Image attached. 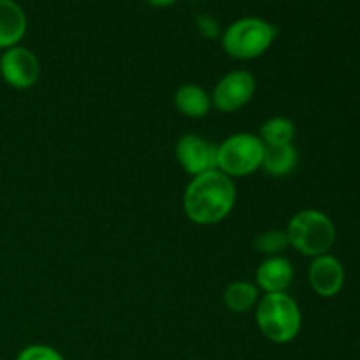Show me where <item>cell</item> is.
<instances>
[{
    "mask_svg": "<svg viewBox=\"0 0 360 360\" xmlns=\"http://www.w3.org/2000/svg\"><path fill=\"white\" fill-rule=\"evenodd\" d=\"M224 301L231 311H250L255 306V302L259 301V290H257L255 285L248 283V281H236V283L227 287L224 294Z\"/></svg>",
    "mask_w": 360,
    "mask_h": 360,
    "instance_id": "5bb4252c",
    "label": "cell"
},
{
    "mask_svg": "<svg viewBox=\"0 0 360 360\" xmlns=\"http://www.w3.org/2000/svg\"><path fill=\"white\" fill-rule=\"evenodd\" d=\"M16 360H65L55 348L46 345H32L20 352Z\"/></svg>",
    "mask_w": 360,
    "mask_h": 360,
    "instance_id": "e0dca14e",
    "label": "cell"
},
{
    "mask_svg": "<svg viewBox=\"0 0 360 360\" xmlns=\"http://www.w3.org/2000/svg\"><path fill=\"white\" fill-rule=\"evenodd\" d=\"M27 32V14L14 0H0V49L18 46Z\"/></svg>",
    "mask_w": 360,
    "mask_h": 360,
    "instance_id": "8fae6325",
    "label": "cell"
},
{
    "mask_svg": "<svg viewBox=\"0 0 360 360\" xmlns=\"http://www.w3.org/2000/svg\"><path fill=\"white\" fill-rule=\"evenodd\" d=\"M176 157L193 178L218 169V146L199 136H183L176 146Z\"/></svg>",
    "mask_w": 360,
    "mask_h": 360,
    "instance_id": "ba28073f",
    "label": "cell"
},
{
    "mask_svg": "<svg viewBox=\"0 0 360 360\" xmlns=\"http://www.w3.org/2000/svg\"><path fill=\"white\" fill-rule=\"evenodd\" d=\"M144 2L150 4V6L153 7H167V6H172L176 0H144Z\"/></svg>",
    "mask_w": 360,
    "mask_h": 360,
    "instance_id": "d6986e66",
    "label": "cell"
},
{
    "mask_svg": "<svg viewBox=\"0 0 360 360\" xmlns=\"http://www.w3.org/2000/svg\"><path fill=\"white\" fill-rule=\"evenodd\" d=\"M294 280V267L285 257H269L257 269V283L267 294H285Z\"/></svg>",
    "mask_w": 360,
    "mask_h": 360,
    "instance_id": "30bf717a",
    "label": "cell"
},
{
    "mask_svg": "<svg viewBox=\"0 0 360 360\" xmlns=\"http://www.w3.org/2000/svg\"><path fill=\"white\" fill-rule=\"evenodd\" d=\"M236 204V185L221 171L195 176L186 186L183 206L193 224L213 225L224 220Z\"/></svg>",
    "mask_w": 360,
    "mask_h": 360,
    "instance_id": "6da1fadb",
    "label": "cell"
},
{
    "mask_svg": "<svg viewBox=\"0 0 360 360\" xmlns=\"http://www.w3.org/2000/svg\"><path fill=\"white\" fill-rule=\"evenodd\" d=\"M174 104L181 115L190 118H202L210 112L211 98L197 84H183L174 95Z\"/></svg>",
    "mask_w": 360,
    "mask_h": 360,
    "instance_id": "7c38bea8",
    "label": "cell"
},
{
    "mask_svg": "<svg viewBox=\"0 0 360 360\" xmlns=\"http://www.w3.org/2000/svg\"><path fill=\"white\" fill-rule=\"evenodd\" d=\"M195 25L204 37L217 39L218 35H220V25H218L217 18L211 16V14H207V13L197 14Z\"/></svg>",
    "mask_w": 360,
    "mask_h": 360,
    "instance_id": "ac0fdd59",
    "label": "cell"
},
{
    "mask_svg": "<svg viewBox=\"0 0 360 360\" xmlns=\"http://www.w3.org/2000/svg\"><path fill=\"white\" fill-rule=\"evenodd\" d=\"M295 165H297V150L292 144H285V146H266L260 167L267 174L281 178L290 174Z\"/></svg>",
    "mask_w": 360,
    "mask_h": 360,
    "instance_id": "4fadbf2b",
    "label": "cell"
},
{
    "mask_svg": "<svg viewBox=\"0 0 360 360\" xmlns=\"http://www.w3.org/2000/svg\"><path fill=\"white\" fill-rule=\"evenodd\" d=\"M295 137V125L288 118L274 116L267 120L260 130V139L266 146H285L292 144Z\"/></svg>",
    "mask_w": 360,
    "mask_h": 360,
    "instance_id": "9a60e30c",
    "label": "cell"
},
{
    "mask_svg": "<svg viewBox=\"0 0 360 360\" xmlns=\"http://www.w3.org/2000/svg\"><path fill=\"white\" fill-rule=\"evenodd\" d=\"M0 74L9 86L16 90L32 88L39 79L41 65L30 49L23 46H13L0 56Z\"/></svg>",
    "mask_w": 360,
    "mask_h": 360,
    "instance_id": "8992f818",
    "label": "cell"
},
{
    "mask_svg": "<svg viewBox=\"0 0 360 360\" xmlns=\"http://www.w3.org/2000/svg\"><path fill=\"white\" fill-rule=\"evenodd\" d=\"M266 144L252 134H236L218 146V171L231 176H248L262 165Z\"/></svg>",
    "mask_w": 360,
    "mask_h": 360,
    "instance_id": "5b68a950",
    "label": "cell"
},
{
    "mask_svg": "<svg viewBox=\"0 0 360 360\" xmlns=\"http://www.w3.org/2000/svg\"><path fill=\"white\" fill-rule=\"evenodd\" d=\"M309 283L322 297H334L340 294L345 283V269L333 255H320L309 267Z\"/></svg>",
    "mask_w": 360,
    "mask_h": 360,
    "instance_id": "9c48e42d",
    "label": "cell"
},
{
    "mask_svg": "<svg viewBox=\"0 0 360 360\" xmlns=\"http://www.w3.org/2000/svg\"><path fill=\"white\" fill-rule=\"evenodd\" d=\"M278 35V28L262 18H241L225 28L221 35L224 49L239 60H252L264 55Z\"/></svg>",
    "mask_w": 360,
    "mask_h": 360,
    "instance_id": "3957f363",
    "label": "cell"
},
{
    "mask_svg": "<svg viewBox=\"0 0 360 360\" xmlns=\"http://www.w3.org/2000/svg\"><path fill=\"white\" fill-rule=\"evenodd\" d=\"M257 326L273 343H290L301 330L297 302L287 294H266L257 306Z\"/></svg>",
    "mask_w": 360,
    "mask_h": 360,
    "instance_id": "7a4b0ae2",
    "label": "cell"
},
{
    "mask_svg": "<svg viewBox=\"0 0 360 360\" xmlns=\"http://www.w3.org/2000/svg\"><path fill=\"white\" fill-rule=\"evenodd\" d=\"M255 94V77L248 70H234L221 77L213 91L214 108L234 112L248 104Z\"/></svg>",
    "mask_w": 360,
    "mask_h": 360,
    "instance_id": "52a82bcc",
    "label": "cell"
},
{
    "mask_svg": "<svg viewBox=\"0 0 360 360\" xmlns=\"http://www.w3.org/2000/svg\"><path fill=\"white\" fill-rule=\"evenodd\" d=\"M288 243L302 255H326L334 245L336 229L327 214L316 210H304L295 214L287 229Z\"/></svg>",
    "mask_w": 360,
    "mask_h": 360,
    "instance_id": "277c9868",
    "label": "cell"
},
{
    "mask_svg": "<svg viewBox=\"0 0 360 360\" xmlns=\"http://www.w3.org/2000/svg\"><path fill=\"white\" fill-rule=\"evenodd\" d=\"M290 245L287 238V232L281 231H267L262 234L257 236L255 239V248L260 253H266V255L278 257L281 252H285V248Z\"/></svg>",
    "mask_w": 360,
    "mask_h": 360,
    "instance_id": "2e32d148",
    "label": "cell"
}]
</instances>
